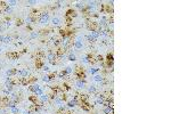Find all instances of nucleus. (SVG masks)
I'll return each instance as SVG.
<instances>
[{
    "label": "nucleus",
    "instance_id": "1",
    "mask_svg": "<svg viewBox=\"0 0 171 114\" xmlns=\"http://www.w3.org/2000/svg\"><path fill=\"white\" fill-rule=\"evenodd\" d=\"M46 59L48 60L49 64H51V65H57V64H58L55 50H53V49H49L48 52H47V54H46Z\"/></svg>",
    "mask_w": 171,
    "mask_h": 114
},
{
    "label": "nucleus",
    "instance_id": "2",
    "mask_svg": "<svg viewBox=\"0 0 171 114\" xmlns=\"http://www.w3.org/2000/svg\"><path fill=\"white\" fill-rule=\"evenodd\" d=\"M105 99H106V94H104V92H96L94 96V101L96 105H104Z\"/></svg>",
    "mask_w": 171,
    "mask_h": 114
},
{
    "label": "nucleus",
    "instance_id": "3",
    "mask_svg": "<svg viewBox=\"0 0 171 114\" xmlns=\"http://www.w3.org/2000/svg\"><path fill=\"white\" fill-rule=\"evenodd\" d=\"M50 21V15L48 11H41V14L38 17V22L40 24H47Z\"/></svg>",
    "mask_w": 171,
    "mask_h": 114
},
{
    "label": "nucleus",
    "instance_id": "4",
    "mask_svg": "<svg viewBox=\"0 0 171 114\" xmlns=\"http://www.w3.org/2000/svg\"><path fill=\"white\" fill-rule=\"evenodd\" d=\"M94 54H91V53H88V54H86L82 56V58H81V60H82L83 64H91V62H92V59H94Z\"/></svg>",
    "mask_w": 171,
    "mask_h": 114
},
{
    "label": "nucleus",
    "instance_id": "5",
    "mask_svg": "<svg viewBox=\"0 0 171 114\" xmlns=\"http://www.w3.org/2000/svg\"><path fill=\"white\" fill-rule=\"evenodd\" d=\"M16 76L18 78H29L30 76V71L27 68H21V70H17Z\"/></svg>",
    "mask_w": 171,
    "mask_h": 114
},
{
    "label": "nucleus",
    "instance_id": "6",
    "mask_svg": "<svg viewBox=\"0 0 171 114\" xmlns=\"http://www.w3.org/2000/svg\"><path fill=\"white\" fill-rule=\"evenodd\" d=\"M9 99H10V102H13L14 104H18L19 101H21V97H19V94H17V92H11L10 95H9Z\"/></svg>",
    "mask_w": 171,
    "mask_h": 114
},
{
    "label": "nucleus",
    "instance_id": "7",
    "mask_svg": "<svg viewBox=\"0 0 171 114\" xmlns=\"http://www.w3.org/2000/svg\"><path fill=\"white\" fill-rule=\"evenodd\" d=\"M86 86H87V82H86V80H78L75 81V87L78 88V89L80 90H83L86 88Z\"/></svg>",
    "mask_w": 171,
    "mask_h": 114
},
{
    "label": "nucleus",
    "instance_id": "8",
    "mask_svg": "<svg viewBox=\"0 0 171 114\" xmlns=\"http://www.w3.org/2000/svg\"><path fill=\"white\" fill-rule=\"evenodd\" d=\"M77 16H78V13L75 10H73V9H69V10L66 11V14H65V17H66V18H70V19H73Z\"/></svg>",
    "mask_w": 171,
    "mask_h": 114
},
{
    "label": "nucleus",
    "instance_id": "9",
    "mask_svg": "<svg viewBox=\"0 0 171 114\" xmlns=\"http://www.w3.org/2000/svg\"><path fill=\"white\" fill-rule=\"evenodd\" d=\"M38 98H39V102H40V104H41V105H43V104H45V103H47V102H49V101H50V99H49V96H48V94H45V92H43V94L40 96V97H38Z\"/></svg>",
    "mask_w": 171,
    "mask_h": 114
},
{
    "label": "nucleus",
    "instance_id": "10",
    "mask_svg": "<svg viewBox=\"0 0 171 114\" xmlns=\"http://www.w3.org/2000/svg\"><path fill=\"white\" fill-rule=\"evenodd\" d=\"M99 71H100V68L97 67V66H90V67L88 68V73L91 74V75H95V74H98Z\"/></svg>",
    "mask_w": 171,
    "mask_h": 114
},
{
    "label": "nucleus",
    "instance_id": "11",
    "mask_svg": "<svg viewBox=\"0 0 171 114\" xmlns=\"http://www.w3.org/2000/svg\"><path fill=\"white\" fill-rule=\"evenodd\" d=\"M87 90H88V94H89V95H95L96 92H98V90H97V87H96V86H94V84H90V86H88Z\"/></svg>",
    "mask_w": 171,
    "mask_h": 114
},
{
    "label": "nucleus",
    "instance_id": "12",
    "mask_svg": "<svg viewBox=\"0 0 171 114\" xmlns=\"http://www.w3.org/2000/svg\"><path fill=\"white\" fill-rule=\"evenodd\" d=\"M19 53L18 52H11V53H7V57H9L10 59H17L19 57Z\"/></svg>",
    "mask_w": 171,
    "mask_h": 114
},
{
    "label": "nucleus",
    "instance_id": "13",
    "mask_svg": "<svg viewBox=\"0 0 171 114\" xmlns=\"http://www.w3.org/2000/svg\"><path fill=\"white\" fill-rule=\"evenodd\" d=\"M40 86H39V84H38V83H34V84H30V86H29V90H30V91H31V92H33V94H34V92L35 91H38V90H39V89H40Z\"/></svg>",
    "mask_w": 171,
    "mask_h": 114
},
{
    "label": "nucleus",
    "instance_id": "14",
    "mask_svg": "<svg viewBox=\"0 0 171 114\" xmlns=\"http://www.w3.org/2000/svg\"><path fill=\"white\" fill-rule=\"evenodd\" d=\"M17 70L16 68H9V70L6 71V75L7 76H16Z\"/></svg>",
    "mask_w": 171,
    "mask_h": 114
},
{
    "label": "nucleus",
    "instance_id": "15",
    "mask_svg": "<svg viewBox=\"0 0 171 114\" xmlns=\"http://www.w3.org/2000/svg\"><path fill=\"white\" fill-rule=\"evenodd\" d=\"M77 105H79V104H78V102H75L74 99H70V101H67V103H66V106L70 107V109H74Z\"/></svg>",
    "mask_w": 171,
    "mask_h": 114
},
{
    "label": "nucleus",
    "instance_id": "16",
    "mask_svg": "<svg viewBox=\"0 0 171 114\" xmlns=\"http://www.w3.org/2000/svg\"><path fill=\"white\" fill-rule=\"evenodd\" d=\"M61 23H62V19L59 17H53L51 18V24L54 26H58V25H61Z\"/></svg>",
    "mask_w": 171,
    "mask_h": 114
},
{
    "label": "nucleus",
    "instance_id": "17",
    "mask_svg": "<svg viewBox=\"0 0 171 114\" xmlns=\"http://www.w3.org/2000/svg\"><path fill=\"white\" fill-rule=\"evenodd\" d=\"M66 57H67V60H70V62H75L77 60V55L72 52H70Z\"/></svg>",
    "mask_w": 171,
    "mask_h": 114
},
{
    "label": "nucleus",
    "instance_id": "18",
    "mask_svg": "<svg viewBox=\"0 0 171 114\" xmlns=\"http://www.w3.org/2000/svg\"><path fill=\"white\" fill-rule=\"evenodd\" d=\"M85 39H86V40H87V41H88L89 44H96L97 41H98V40H96V39H95L94 37H91L90 34H87V35H85Z\"/></svg>",
    "mask_w": 171,
    "mask_h": 114
},
{
    "label": "nucleus",
    "instance_id": "19",
    "mask_svg": "<svg viewBox=\"0 0 171 114\" xmlns=\"http://www.w3.org/2000/svg\"><path fill=\"white\" fill-rule=\"evenodd\" d=\"M73 47L75 49H82L83 48V44L81 41H78V40H74L73 41Z\"/></svg>",
    "mask_w": 171,
    "mask_h": 114
},
{
    "label": "nucleus",
    "instance_id": "20",
    "mask_svg": "<svg viewBox=\"0 0 171 114\" xmlns=\"http://www.w3.org/2000/svg\"><path fill=\"white\" fill-rule=\"evenodd\" d=\"M103 113H104V114H113V113H114V110H113V107L104 106V109H103Z\"/></svg>",
    "mask_w": 171,
    "mask_h": 114
},
{
    "label": "nucleus",
    "instance_id": "21",
    "mask_svg": "<svg viewBox=\"0 0 171 114\" xmlns=\"http://www.w3.org/2000/svg\"><path fill=\"white\" fill-rule=\"evenodd\" d=\"M43 65H45V60H43V59H37V60H35V67H37V68L41 70Z\"/></svg>",
    "mask_w": 171,
    "mask_h": 114
},
{
    "label": "nucleus",
    "instance_id": "22",
    "mask_svg": "<svg viewBox=\"0 0 171 114\" xmlns=\"http://www.w3.org/2000/svg\"><path fill=\"white\" fill-rule=\"evenodd\" d=\"M9 113L10 114H21V110L17 106H14L11 109H9Z\"/></svg>",
    "mask_w": 171,
    "mask_h": 114
},
{
    "label": "nucleus",
    "instance_id": "23",
    "mask_svg": "<svg viewBox=\"0 0 171 114\" xmlns=\"http://www.w3.org/2000/svg\"><path fill=\"white\" fill-rule=\"evenodd\" d=\"M89 34H90L91 37H94L96 40H98V39L100 38V35H99V33L97 32V31H89Z\"/></svg>",
    "mask_w": 171,
    "mask_h": 114
},
{
    "label": "nucleus",
    "instance_id": "24",
    "mask_svg": "<svg viewBox=\"0 0 171 114\" xmlns=\"http://www.w3.org/2000/svg\"><path fill=\"white\" fill-rule=\"evenodd\" d=\"M67 74L65 73V71L63 70V71H61V72H58L57 73V78H59V79H64V78H67Z\"/></svg>",
    "mask_w": 171,
    "mask_h": 114
},
{
    "label": "nucleus",
    "instance_id": "25",
    "mask_svg": "<svg viewBox=\"0 0 171 114\" xmlns=\"http://www.w3.org/2000/svg\"><path fill=\"white\" fill-rule=\"evenodd\" d=\"M75 7H77L78 9H80L81 11H83L85 10V8H86V5L83 2H77L75 3Z\"/></svg>",
    "mask_w": 171,
    "mask_h": 114
},
{
    "label": "nucleus",
    "instance_id": "26",
    "mask_svg": "<svg viewBox=\"0 0 171 114\" xmlns=\"http://www.w3.org/2000/svg\"><path fill=\"white\" fill-rule=\"evenodd\" d=\"M11 41H13V37L10 35H5V39H3V44H10Z\"/></svg>",
    "mask_w": 171,
    "mask_h": 114
},
{
    "label": "nucleus",
    "instance_id": "27",
    "mask_svg": "<svg viewBox=\"0 0 171 114\" xmlns=\"http://www.w3.org/2000/svg\"><path fill=\"white\" fill-rule=\"evenodd\" d=\"M11 11H13V8H11L10 6H6L5 8L2 9V13H5V14H11Z\"/></svg>",
    "mask_w": 171,
    "mask_h": 114
},
{
    "label": "nucleus",
    "instance_id": "28",
    "mask_svg": "<svg viewBox=\"0 0 171 114\" xmlns=\"http://www.w3.org/2000/svg\"><path fill=\"white\" fill-rule=\"evenodd\" d=\"M64 71H65V73H66L67 75H70V74H72V73H73V71H74V68L71 67V66H67V67H65V68H64Z\"/></svg>",
    "mask_w": 171,
    "mask_h": 114
},
{
    "label": "nucleus",
    "instance_id": "29",
    "mask_svg": "<svg viewBox=\"0 0 171 114\" xmlns=\"http://www.w3.org/2000/svg\"><path fill=\"white\" fill-rule=\"evenodd\" d=\"M42 81L45 82V83H49V82H51L50 78H49V74H46V75L42 76Z\"/></svg>",
    "mask_w": 171,
    "mask_h": 114
},
{
    "label": "nucleus",
    "instance_id": "30",
    "mask_svg": "<svg viewBox=\"0 0 171 114\" xmlns=\"http://www.w3.org/2000/svg\"><path fill=\"white\" fill-rule=\"evenodd\" d=\"M37 37H39V32H35V31H32L30 33V38L31 39H35Z\"/></svg>",
    "mask_w": 171,
    "mask_h": 114
},
{
    "label": "nucleus",
    "instance_id": "31",
    "mask_svg": "<svg viewBox=\"0 0 171 114\" xmlns=\"http://www.w3.org/2000/svg\"><path fill=\"white\" fill-rule=\"evenodd\" d=\"M7 5L10 6L11 8H13L14 6H16V5H17V1H15V0H9V1H7Z\"/></svg>",
    "mask_w": 171,
    "mask_h": 114
},
{
    "label": "nucleus",
    "instance_id": "32",
    "mask_svg": "<svg viewBox=\"0 0 171 114\" xmlns=\"http://www.w3.org/2000/svg\"><path fill=\"white\" fill-rule=\"evenodd\" d=\"M42 94H43V89H42V88H40V89L38 90V91H35L34 94H33V95L37 96V97H40V96L42 95Z\"/></svg>",
    "mask_w": 171,
    "mask_h": 114
},
{
    "label": "nucleus",
    "instance_id": "33",
    "mask_svg": "<svg viewBox=\"0 0 171 114\" xmlns=\"http://www.w3.org/2000/svg\"><path fill=\"white\" fill-rule=\"evenodd\" d=\"M41 70H42L43 72H47V73H48V72H50V67H49L48 65H46V64L42 66V68H41Z\"/></svg>",
    "mask_w": 171,
    "mask_h": 114
},
{
    "label": "nucleus",
    "instance_id": "34",
    "mask_svg": "<svg viewBox=\"0 0 171 114\" xmlns=\"http://www.w3.org/2000/svg\"><path fill=\"white\" fill-rule=\"evenodd\" d=\"M23 19H21V18H17L16 19V23H15V24L17 25V26H21V25H23Z\"/></svg>",
    "mask_w": 171,
    "mask_h": 114
},
{
    "label": "nucleus",
    "instance_id": "35",
    "mask_svg": "<svg viewBox=\"0 0 171 114\" xmlns=\"http://www.w3.org/2000/svg\"><path fill=\"white\" fill-rule=\"evenodd\" d=\"M61 6H62L61 1H55V2H54V7H55V8H59Z\"/></svg>",
    "mask_w": 171,
    "mask_h": 114
},
{
    "label": "nucleus",
    "instance_id": "36",
    "mask_svg": "<svg viewBox=\"0 0 171 114\" xmlns=\"http://www.w3.org/2000/svg\"><path fill=\"white\" fill-rule=\"evenodd\" d=\"M26 3H29V5H37L38 1H35V0H29V1H26Z\"/></svg>",
    "mask_w": 171,
    "mask_h": 114
},
{
    "label": "nucleus",
    "instance_id": "37",
    "mask_svg": "<svg viewBox=\"0 0 171 114\" xmlns=\"http://www.w3.org/2000/svg\"><path fill=\"white\" fill-rule=\"evenodd\" d=\"M3 39H5V35L0 34V42H3Z\"/></svg>",
    "mask_w": 171,
    "mask_h": 114
},
{
    "label": "nucleus",
    "instance_id": "38",
    "mask_svg": "<svg viewBox=\"0 0 171 114\" xmlns=\"http://www.w3.org/2000/svg\"><path fill=\"white\" fill-rule=\"evenodd\" d=\"M21 114H30V111L27 110V111H23V112H21Z\"/></svg>",
    "mask_w": 171,
    "mask_h": 114
},
{
    "label": "nucleus",
    "instance_id": "39",
    "mask_svg": "<svg viewBox=\"0 0 171 114\" xmlns=\"http://www.w3.org/2000/svg\"><path fill=\"white\" fill-rule=\"evenodd\" d=\"M2 31H3V26L0 24V34H1V32H2Z\"/></svg>",
    "mask_w": 171,
    "mask_h": 114
},
{
    "label": "nucleus",
    "instance_id": "40",
    "mask_svg": "<svg viewBox=\"0 0 171 114\" xmlns=\"http://www.w3.org/2000/svg\"><path fill=\"white\" fill-rule=\"evenodd\" d=\"M30 114H35V113H34V112H30Z\"/></svg>",
    "mask_w": 171,
    "mask_h": 114
},
{
    "label": "nucleus",
    "instance_id": "41",
    "mask_svg": "<svg viewBox=\"0 0 171 114\" xmlns=\"http://www.w3.org/2000/svg\"><path fill=\"white\" fill-rule=\"evenodd\" d=\"M1 52H2V49H1V47H0V53H1Z\"/></svg>",
    "mask_w": 171,
    "mask_h": 114
}]
</instances>
